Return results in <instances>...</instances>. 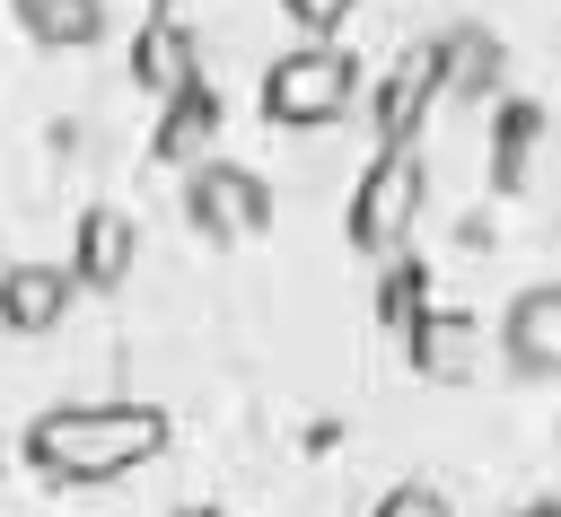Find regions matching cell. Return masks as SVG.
I'll list each match as a JSON object with an SVG mask.
<instances>
[{
  "label": "cell",
  "mask_w": 561,
  "mask_h": 517,
  "mask_svg": "<svg viewBox=\"0 0 561 517\" xmlns=\"http://www.w3.org/2000/svg\"><path fill=\"white\" fill-rule=\"evenodd\" d=\"M351 9H359V0H289V18H298V26H316V35H324V26H342Z\"/></svg>",
  "instance_id": "cell-13"
},
{
  "label": "cell",
  "mask_w": 561,
  "mask_h": 517,
  "mask_svg": "<svg viewBox=\"0 0 561 517\" xmlns=\"http://www.w3.org/2000/svg\"><path fill=\"white\" fill-rule=\"evenodd\" d=\"M184 210H193V228H202V237H254V228L272 219V193H263V175L202 158V166L184 175Z\"/></svg>",
  "instance_id": "cell-4"
},
{
  "label": "cell",
  "mask_w": 561,
  "mask_h": 517,
  "mask_svg": "<svg viewBox=\"0 0 561 517\" xmlns=\"http://www.w3.org/2000/svg\"><path fill=\"white\" fill-rule=\"evenodd\" d=\"M131 254H140L131 219H123V210H88V219H79V245H70V280H79V289H123V280H131Z\"/></svg>",
  "instance_id": "cell-7"
},
{
  "label": "cell",
  "mask_w": 561,
  "mask_h": 517,
  "mask_svg": "<svg viewBox=\"0 0 561 517\" xmlns=\"http://www.w3.org/2000/svg\"><path fill=\"white\" fill-rule=\"evenodd\" d=\"M167 447V412L158 403H61L26 421V464L44 482H114L131 464H149Z\"/></svg>",
  "instance_id": "cell-1"
},
{
  "label": "cell",
  "mask_w": 561,
  "mask_h": 517,
  "mask_svg": "<svg viewBox=\"0 0 561 517\" xmlns=\"http://www.w3.org/2000/svg\"><path fill=\"white\" fill-rule=\"evenodd\" d=\"M149 9H158V0H149Z\"/></svg>",
  "instance_id": "cell-15"
},
{
  "label": "cell",
  "mask_w": 561,
  "mask_h": 517,
  "mask_svg": "<svg viewBox=\"0 0 561 517\" xmlns=\"http://www.w3.org/2000/svg\"><path fill=\"white\" fill-rule=\"evenodd\" d=\"M517 517H561V499H535V508H517Z\"/></svg>",
  "instance_id": "cell-14"
},
{
  "label": "cell",
  "mask_w": 561,
  "mask_h": 517,
  "mask_svg": "<svg viewBox=\"0 0 561 517\" xmlns=\"http://www.w3.org/2000/svg\"><path fill=\"white\" fill-rule=\"evenodd\" d=\"M351 96H359V61L342 44H298L263 70V114L289 123V131H316V123L351 114Z\"/></svg>",
  "instance_id": "cell-2"
},
{
  "label": "cell",
  "mask_w": 561,
  "mask_h": 517,
  "mask_svg": "<svg viewBox=\"0 0 561 517\" xmlns=\"http://www.w3.org/2000/svg\"><path fill=\"white\" fill-rule=\"evenodd\" d=\"M368 517H456V508H447V499H438L430 482H403V491H386V499H377Z\"/></svg>",
  "instance_id": "cell-12"
},
{
  "label": "cell",
  "mask_w": 561,
  "mask_h": 517,
  "mask_svg": "<svg viewBox=\"0 0 561 517\" xmlns=\"http://www.w3.org/2000/svg\"><path fill=\"white\" fill-rule=\"evenodd\" d=\"M421 149L412 140H386L377 149V166H368V184L351 193V245L359 254H394L403 237H412V219H421Z\"/></svg>",
  "instance_id": "cell-3"
},
{
  "label": "cell",
  "mask_w": 561,
  "mask_h": 517,
  "mask_svg": "<svg viewBox=\"0 0 561 517\" xmlns=\"http://www.w3.org/2000/svg\"><path fill=\"white\" fill-rule=\"evenodd\" d=\"M210 114H219V96H210L202 79H193V88H175V114H167L158 149H167V158H193V140H202V123H210Z\"/></svg>",
  "instance_id": "cell-10"
},
{
  "label": "cell",
  "mask_w": 561,
  "mask_h": 517,
  "mask_svg": "<svg viewBox=\"0 0 561 517\" xmlns=\"http://www.w3.org/2000/svg\"><path fill=\"white\" fill-rule=\"evenodd\" d=\"M447 61H456V79H465V88L500 79V44H491V35H473V26H465V35H447Z\"/></svg>",
  "instance_id": "cell-11"
},
{
  "label": "cell",
  "mask_w": 561,
  "mask_h": 517,
  "mask_svg": "<svg viewBox=\"0 0 561 517\" xmlns=\"http://www.w3.org/2000/svg\"><path fill=\"white\" fill-rule=\"evenodd\" d=\"M18 18H26V35H35V44H53V53H79V44H96V26H105V0H18Z\"/></svg>",
  "instance_id": "cell-8"
},
{
  "label": "cell",
  "mask_w": 561,
  "mask_h": 517,
  "mask_svg": "<svg viewBox=\"0 0 561 517\" xmlns=\"http://www.w3.org/2000/svg\"><path fill=\"white\" fill-rule=\"evenodd\" d=\"M70 298H79L70 263H9L0 272V324L9 333H53L70 315Z\"/></svg>",
  "instance_id": "cell-6"
},
{
  "label": "cell",
  "mask_w": 561,
  "mask_h": 517,
  "mask_svg": "<svg viewBox=\"0 0 561 517\" xmlns=\"http://www.w3.org/2000/svg\"><path fill=\"white\" fill-rule=\"evenodd\" d=\"M500 351H508L517 377H561V280L508 298V315H500Z\"/></svg>",
  "instance_id": "cell-5"
},
{
  "label": "cell",
  "mask_w": 561,
  "mask_h": 517,
  "mask_svg": "<svg viewBox=\"0 0 561 517\" xmlns=\"http://www.w3.org/2000/svg\"><path fill=\"white\" fill-rule=\"evenodd\" d=\"M140 79H149L158 96L193 88V35H184V26H149V35H140Z\"/></svg>",
  "instance_id": "cell-9"
}]
</instances>
